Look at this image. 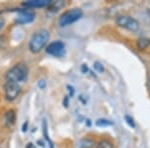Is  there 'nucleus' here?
I'll return each mask as SVG.
<instances>
[{
	"mask_svg": "<svg viewBox=\"0 0 150 148\" xmlns=\"http://www.w3.org/2000/svg\"><path fill=\"white\" fill-rule=\"evenodd\" d=\"M50 37L49 31L46 29H39L35 31L29 41V50L32 53L40 52L45 47Z\"/></svg>",
	"mask_w": 150,
	"mask_h": 148,
	"instance_id": "f257e3e1",
	"label": "nucleus"
},
{
	"mask_svg": "<svg viewBox=\"0 0 150 148\" xmlns=\"http://www.w3.org/2000/svg\"><path fill=\"white\" fill-rule=\"evenodd\" d=\"M5 77L6 80L15 81L17 83L25 82L28 77V67L24 63H18L7 71Z\"/></svg>",
	"mask_w": 150,
	"mask_h": 148,
	"instance_id": "f03ea898",
	"label": "nucleus"
},
{
	"mask_svg": "<svg viewBox=\"0 0 150 148\" xmlns=\"http://www.w3.org/2000/svg\"><path fill=\"white\" fill-rule=\"evenodd\" d=\"M83 16V11L80 8H73L70 10L65 11L61 14L59 17L58 23L61 27H66L68 25H71L72 23L76 22Z\"/></svg>",
	"mask_w": 150,
	"mask_h": 148,
	"instance_id": "7ed1b4c3",
	"label": "nucleus"
},
{
	"mask_svg": "<svg viewBox=\"0 0 150 148\" xmlns=\"http://www.w3.org/2000/svg\"><path fill=\"white\" fill-rule=\"evenodd\" d=\"M115 23L117 26L121 28H124L126 30L132 31V32H136L139 30V22L135 18L131 17L128 15H120L116 18Z\"/></svg>",
	"mask_w": 150,
	"mask_h": 148,
	"instance_id": "20e7f679",
	"label": "nucleus"
},
{
	"mask_svg": "<svg viewBox=\"0 0 150 148\" xmlns=\"http://www.w3.org/2000/svg\"><path fill=\"white\" fill-rule=\"evenodd\" d=\"M3 88L5 92V98L8 101L15 100L21 92L20 84L15 81H11V80H6Z\"/></svg>",
	"mask_w": 150,
	"mask_h": 148,
	"instance_id": "39448f33",
	"label": "nucleus"
},
{
	"mask_svg": "<svg viewBox=\"0 0 150 148\" xmlns=\"http://www.w3.org/2000/svg\"><path fill=\"white\" fill-rule=\"evenodd\" d=\"M46 52L52 56L61 57L65 54V45L62 41H54L46 46Z\"/></svg>",
	"mask_w": 150,
	"mask_h": 148,
	"instance_id": "423d86ee",
	"label": "nucleus"
},
{
	"mask_svg": "<svg viewBox=\"0 0 150 148\" xmlns=\"http://www.w3.org/2000/svg\"><path fill=\"white\" fill-rule=\"evenodd\" d=\"M35 12L29 8L22 9V10H19V13L16 17L15 21L19 24H26V23H30L32 22L35 19Z\"/></svg>",
	"mask_w": 150,
	"mask_h": 148,
	"instance_id": "0eeeda50",
	"label": "nucleus"
},
{
	"mask_svg": "<svg viewBox=\"0 0 150 148\" xmlns=\"http://www.w3.org/2000/svg\"><path fill=\"white\" fill-rule=\"evenodd\" d=\"M52 3L51 0H30V1H25L22 3V6L27 7V8H42V7H47Z\"/></svg>",
	"mask_w": 150,
	"mask_h": 148,
	"instance_id": "6e6552de",
	"label": "nucleus"
},
{
	"mask_svg": "<svg viewBox=\"0 0 150 148\" xmlns=\"http://www.w3.org/2000/svg\"><path fill=\"white\" fill-rule=\"evenodd\" d=\"M78 145L80 148H93L96 145V143L93 139H91V138L84 137L79 140Z\"/></svg>",
	"mask_w": 150,
	"mask_h": 148,
	"instance_id": "1a4fd4ad",
	"label": "nucleus"
},
{
	"mask_svg": "<svg viewBox=\"0 0 150 148\" xmlns=\"http://www.w3.org/2000/svg\"><path fill=\"white\" fill-rule=\"evenodd\" d=\"M4 118H5V123L8 126H12L14 125L16 121V113L14 110H8L7 112H5V115H4Z\"/></svg>",
	"mask_w": 150,
	"mask_h": 148,
	"instance_id": "9d476101",
	"label": "nucleus"
},
{
	"mask_svg": "<svg viewBox=\"0 0 150 148\" xmlns=\"http://www.w3.org/2000/svg\"><path fill=\"white\" fill-rule=\"evenodd\" d=\"M136 45L139 50H145L150 46V39L147 37H141L137 40Z\"/></svg>",
	"mask_w": 150,
	"mask_h": 148,
	"instance_id": "9b49d317",
	"label": "nucleus"
},
{
	"mask_svg": "<svg viewBox=\"0 0 150 148\" xmlns=\"http://www.w3.org/2000/svg\"><path fill=\"white\" fill-rule=\"evenodd\" d=\"M64 6V2L63 1H52V3L48 6V10L52 11V12H57L59 11L60 9H62V7Z\"/></svg>",
	"mask_w": 150,
	"mask_h": 148,
	"instance_id": "f8f14e48",
	"label": "nucleus"
},
{
	"mask_svg": "<svg viewBox=\"0 0 150 148\" xmlns=\"http://www.w3.org/2000/svg\"><path fill=\"white\" fill-rule=\"evenodd\" d=\"M96 148H114V144L108 139H102L96 144Z\"/></svg>",
	"mask_w": 150,
	"mask_h": 148,
	"instance_id": "ddd939ff",
	"label": "nucleus"
},
{
	"mask_svg": "<svg viewBox=\"0 0 150 148\" xmlns=\"http://www.w3.org/2000/svg\"><path fill=\"white\" fill-rule=\"evenodd\" d=\"M95 124L99 126V127H104V126H109V125H113L114 123L110 120H107V119H98L96 120Z\"/></svg>",
	"mask_w": 150,
	"mask_h": 148,
	"instance_id": "4468645a",
	"label": "nucleus"
},
{
	"mask_svg": "<svg viewBox=\"0 0 150 148\" xmlns=\"http://www.w3.org/2000/svg\"><path fill=\"white\" fill-rule=\"evenodd\" d=\"M43 134H44L45 138H46V140L48 141V143H49L50 148H53L52 141H51V139H50V138L48 137V134H47V123H46V120L43 121Z\"/></svg>",
	"mask_w": 150,
	"mask_h": 148,
	"instance_id": "2eb2a0df",
	"label": "nucleus"
},
{
	"mask_svg": "<svg viewBox=\"0 0 150 148\" xmlns=\"http://www.w3.org/2000/svg\"><path fill=\"white\" fill-rule=\"evenodd\" d=\"M93 67H94V69H95L96 71L98 72V73H102V72H104V67H103V65L101 64V63L99 62V61H95V62H94Z\"/></svg>",
	"mask_w": 150,
	"mask_h": 148,
	"instance_id": "dca6fc26",
	"label": "nucleus"
},
{
	"mask_svg": "<svg viewBox=\"0 0 150 148\" xmlns=\"http://www.w3.org/2000/svg\"><path fill=\"white\" fill-rule=\"evenodd\" d=\"M124 119H125V121H126V123L130 126V127H131V128H135L134 119H133L131 116H130V115H125V116H124Z\"/></svg>",
	"mask_w": 150,
	"mask_h": 148,
	"instance_id": "f3484780",
	"label": "nucleus"
},
{
	"mask_svg": "<svg viewBox=\"0 0 150 148\" xmlns=\"http://www.w3.org/2000/svg\"><path fill=\"white\" fill-rule=\"evenodd\" d=\"M38 86H39L40 89H44V87L46 86V83H45L44 80H40V81L38 82Z\"/></svg>",
	"mask_w": 150,
	"mask_h": 148,
	"instance_id": "a211bd4d",
	"label": "nucleus"
},
{
	"mask_svg": "<svg viewBox=\"0 0 150 148\" xmlns=\"http://www.w3.org/2000/svg\"><path fill=\"white\" fill-rule=\"evenodd\" d=\"M4 25H5V20H4V18L0 17V30L4 27Z\"/></svg>",
	"mask_w": 150,
	"mask_h": 148,
	"instance_id": "6ab92c4d",
	"label": "nucleus"
},
{
	"mask_svg": "<svg viewBox=\"0 0 150 148\" xmlns=\"http://www.w3.org/2000/svg\"><path fill=\"white\" fill-rule=\"evenodd\" d=\"M26 126H27V122H25V124H24V125H23V127H22L23 132H25V131H26Z\"/></svg>",
	"mask_w": 150,
	"mask_h": 148,
	"instance_id": "aec40b11",
	"label": "nucleus"
},
{
	"mask_svg": "<svg viewBox=\"0 0 150 148\" xmlns=\"http://www.w3.org/2000/svg\"><path fill=\"white\" fill-rule=\"evenodd\" d=\"M147 14H148L149 17H150V9H148V10H147Z\"/></svg>",
	"mask_w": 150,
	"mask_h": 148,
	"instance_id": "412c9836",
	"label": "nucleus"
}]
</instances>
